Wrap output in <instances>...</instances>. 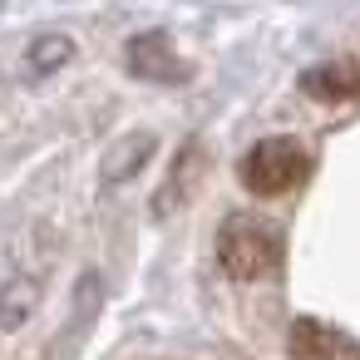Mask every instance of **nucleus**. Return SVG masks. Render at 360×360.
Wrapping results in <instances>:
<instances>
[{"instance_id":"6","label":"nucleus","mask_w":360,"mask_h":360,"mask_svg":"<svg viewBox=\"0 0 360 360\" xmlns=\"http://www.w3.org/2000/svg\"><path fill=\"white\" fill-rule=\"evenodd\" d=\"M202 158H198V143H188L178 158H173V178L158 188V202H153V217H168V212H178L183 202H188V193L198 188V178H193V168H198Z\"/></svg>"},{"instance_id":"8","label":"nucleus","mask_w":360,"mask_h":360,"mask_svg":"<svg viewBox=\"0 0 360 360\" xmlns=\"http://www.w3.org/2000/svg\"><path fill=\"white\" fill-rule=\"evenodd\" d=\"M70 55H75V45H70L65 35H40V40L30 45L25 60H30V70H45V75H50V70H60Z\"/></svg>"},{"instance_id":"3","label":"nucleus","mask_w":360,"mask_h":360,"mask_svg":"<svg viewBox=\"0 0 360 360\" xmlns=\"http://www.w3.org/2000/svg\"><path fill=\"white\" fill-rule=\"evenodd\" d=\"M129 70L148 84H183L188 79V60L173 50L168 35L148 30V35H134L129 40Z\"/></svg>"},{"instance_id":"7","label":"nucleus","mask_w":360,"mask_h":360,"mask_svg":"<svg viewBox=\"0 0 360 360\" xmlns=\"http://www.w3.org/2000/svg\"><path fill=\"white\" fill-rule=\"evenodd\" d=\"M158 143H153V134H129L124 143H114L109 148V158H104V183L114 188V183H129L143 163H148V153H153Z\"/></svg>"},{"instance_id":"9","label":"nucleus","mask_w":360,"mask_h":360,"mask_svg":"<svg viewBox=\"0 0 360 360\" xmlns=\"http://www.w3.org/2000/svg\"><path fill=\"white\" fill-rule=\"evenodd\" d=\"M30 301H35V286H30V281H20L15 296H0V330H15V326L25 321Z\"/></svg>"},{"instance_id":"2","label":"nucleus","mask_w":360,"mask_h":360,"mask_svg":"<svg viewBox=\"0 0 360 360\" xmlns=\"http://www.w3.org/2000/svg\"><path fill=\"white\" fill-rule=\"evenodd\" d=\"M306 168H311V158H306V148L296 139H262L242 158V183L257 198H281L306 178Z\"/></svg>"},{"instance_id":"4","label":"nucleus","mask_w":360,"mask_h":360,"mask_svg":"<svg viewBox=\"0 0 360 360\" xmlns=\"http://www.w3.org/2000/svg\"><path fill=\"white\" fill-rule=\"evenodd\" d=\"M286 350H291V360H360V340H350L345 330H335L326 321H311V316H301L291 326Z\"/></svg>"},{"instance_id":"5","label":"nucleus","mask_w":360,"mask_h":360,"mask_svg":"<svg viewBox=\"0 0 360 360\" xmlns=\"http://www.w3.org/2000/svg\"><path fill=\"white\" fill-rule=\"evenodd\" d=\"M301 89L311 99H326V104H340V99H355L360 94V65L350 60H330V65H316L301 75Z\"/></svg>"},{"instance_id":"1","label":"nucleus","mask_w":360,"mask_h":360,"mask_svg":"<svg viewBox=\"0 0 360 360\" xmlns=\"http://www.w3.org/2000/svg\"><path fill=\"white\" fill-rule=\"evenodd\" d=\"M281 232L266 222V217H252V212H237L217 227V262L227 276L237 281H262L281 266Z\"/></svg>"}]
</instances>
